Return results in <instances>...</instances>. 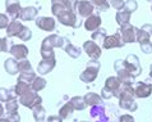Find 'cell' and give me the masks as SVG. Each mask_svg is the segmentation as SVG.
I'll return each instance as SVG.
<instances>
[{"mask_svg":"<svg viewBox=\"0 0 152 122\" xmlns=\"http://www.w3.org/2000/svg\"><path fill=\"white\" fill-rule=\"evenodd\" d=\"M64 46V37L59 35H49L46 36L41 43L40 54L42 59H50V58H55V50L56 48H63Z\"/></svg>","mask_w":152,"mask_h":122,"instance_id":"6da1fadb","label":"cell"},{"mask_svg":"<svg viewBox=\"0 0 152 122\" xmlns=\"http://www.w3.org/2000/svg\"><path fill=\"white\" fill-rule=\"evenodd\" d=\"M120 87H121V82L116 76L107 77L102 90H101V96H102V99H106V100L111 98H118Z\"/></svg>","mask_w":152,"mask_h":122,"instance_id":"7a4b0ae2","label":"cell"},{"mask_svg":"<svg viewBox=\"0 0 152 122\" xmlns=\"http://www.w3.org/2000/svg\"><path fill=\"white\" fill-rule=\"evenodd\" d=\"M101 68V64L99 61H90L87 63L86 68H84L83 72L79 75V78L81 81H83L84 84H91L94 82L95 80L99 76V71Z\"/></svg>","mask_w":152,"mask_h":122,"instance_id":"3957f363","label":"cell"},{"mask_svg":"<svg viewBox=\"0 0 152 122\" xmlns=\"http://www.w3.org/2000/svg\"><path fill=\"white\" fill-rule=\"evenodd\" d=\"M56 19L63 26L72 27V28H78V27H81V24H82L81 17H78V14L75 13V12L66 10V9L64 12H61V13L56 17Z\"/></svg>","mask_w":152,"mask_h":122,"instance_id":"277c9868","label":"cell"},{"mask_svg":"<svg viewBox=\"0 0 152 122\" xmlns=\"http://www.w3.org/2000/svg\"><path fill=\"white\" fill-rule=\"evenodd\" d=\"M114 70H115V72L118 75L116 77L120 80L121 84H129V85H133V84L136 82V77L126 70L124 59L115 61V63H114Z\"/></svg>","mask_w":152,"mask_h":122,"instance_id":"5b68a950","label":"cell"},{"mask_svg":"<svg viewBox=\"0 0 152 122\" xmlns=\"http://www.w3.org/2000/svg\"><path fill=\"white\" fill-rule=\"evenodd\" d=\"M19 104H22V106L26 108L32 109L33 107L42 104V98L40 96L39 92L31 90V91H28L26 94L19 96Z\"/></svg>","mask_w":152,"mask_h":122,"instance_id":"8992f818","label":"cell"},{"mask_svg":"<svg viewBox=\"0 0 152 122\" xmlns=\"http://www.w3.org/2000/svg\"><path fill=\"white\" fill-rule=\"evenodd\" d=\"M151 35L146 32L142 28H137V43L139 44V48L145 54L152 53V43H151Z\"/></svg>","mask_w":152,"mask_h":122,"instance_id":"52a82bcc","label":"cell"},{"mask_svg":"<svg viewBox=\"0 0 152 122\" xmlns=\"http://www.w3.org/2000/svg\"><path fill=\"white\" fill-rule=\"evenodd\" d=\"M82 50H84V53H86L92 61H99L101 58V54H102L101 46L97 43H95L94 40L84 41L83 46H82Z\"/></svg>","mask_w":152,"mask_h":122,"instance_id":"ba28073f","label":"cell"},{"mask_svg":"<svg viewBox=\"0 0 152 122\" xmlns=\"http://www.w3.org/2000/svg\"><path fill=\"white\" fill-rule=\"evenodd\" d=\"M119 33L121 36V40L124 41V44H133L137 43V27H134L133 24H125L119 28Z\"/></svg>","mask_w":152,"mask_h":122,"instance_id":"9c48e42d","label":"cell"},{"mask_svg":"<svg viewBox=\"0 0 152 122\" xmlns=\"http://www.w3.org/2000/svg\"><path fill=\"white\" fill-rule=\"evenodd\" d=\"M134 96L138 99H146L152 94V84L147 81H139L133 84Z\"/></svg>","mask_w":152,"mask_h":122,"instance_id":"30bf717a","label":"cell"},{"mask_svg":"<svg viewBox=\"0 0 152 122\" xmlns=\"http://www.w3.org/2000/svg\"><path fill=\"white\" fill-rule=\"evenodd\" d=\"M124 63H125L126 70H128L134 77H138L139 75L142 73V66H141V63H139V59L136 54H129V55H126V58L124 59Z\"/></svg>","mask_w":152,"mask_h":122,"instance_id":"8fae6325","label":"cell"},{"mask_svg":"<svg viewBox=\"0 0 152 122\" xmlns=\"http://www.w3.org/2000/svg\"><path fill=\"white\" fill-rule=\"evenodd\" d=\"M95 10V5L92 4L90 0H78L77 8H75V13L78 14V17L81 18H88L90 16L94 14Z\"/></svg>","mask_w":152,"mask_h":122,"instance_id":"7c38bea8","label":"cell"},{"mask_svg":"<svg viewBox=\"0 0 152 122\" xmlns=\"http://www.w3.org/2000/svg\"><path fill=\"white\" fill-rule=\"evenodd\" d=\"M35 23L40 30L46 32H53L56 26V21L53 17H37L35 19Z\"/></svg>","mask_w":152,"mask_h":122,"instance_id":"4fadbf2b","label":"cell"},{"mask_svg":"<svg viewBox=\"0 0 152 122\" xmlns=\"http://www.w3.org/2000/svg\"><path fill=\"white\" fill-rule=\"evenodd\" d=\"M5 10L8 17H10L12 21L18 19L20 10H22L19 0H5Z\"/></svg>","mask_w":152,"mask_h":122,"instance_id":"5bb4252c","label":"cell"},{"mask_svg":"<svg viewBox=\"0 0 152 122\" xmlns=\"http://www.w3.org/2000/svg\"><path fill=\"white\" fill-rule=\"evenodd\" d=\"M125 44H124V41L121 40V36H120V33L119 32H116V33H114V35L111 36H107L106 39H105L104 41V44H102V48L104 49H114V48H123Z\"/></svg>","mask_w":152,"mask_h":122,"instance_id":"9a60e30c","label":"cell"},{"mask_svg":"<svg viewBox=\"0 0 152 122\" xmlns=\"http://www.w3.org/2000/svg\"><path fill=\"white\" fill-rule=\"evenodd\" d=\"M9 53L13 55V58H15L17 61H23V59H27L29 50L24 44H14L13 46H12Z\"/></svg>","mask_w":152,"mask_h":122,"instance_id":"2e32d148","label":"cell"},{"mask_svg":"<svg viewBox=\"0 0 152 122\" xmlns=\"http://www.w3.org/2000/svg\"><path fill=\"white\" fill-rule=\"evenodd\" d=\"M56 66V59L55 58H50V59H42L39 66H37V72H39L41 76H45V75L50 73L51 71L55 68Z\"/></svg>","mask_w":152,"mask_h":122,"instance_id":"e0dca14e","label":"cell"},{"mask_svg":"<svg viewBox=\"0 0 152 122\" xmlns=\"http://www.w3.org/2000/svg\"><path fill=\"white\" fill-rule=\"evenodd\" d=\"M102 23V19L99 14H92L84 21V28L90 32H95L96 30H99Z\"/></svg>","mask_w":152,"mask_h":122,"instance_id":"ac0fdd59","label":"cell"},{"mask_svg":"<svg viewBox=\"0 0 152 122\" xmlns=\"http://www.w3.org/2000/svg\"><path fill=\"white\" fill-rule=\"evenodd\" d=\"M37 14H39V9L36 7H26V8H22L20 10V14H19V19L20 21H24V22H28V21H35L37 18Z\"/></svg>","mask_w":152,"mask_h":122,"instance_id":"d6986e66","label":"cell"},{"mask_svg":"<svg viewBox=\"0 0 152 122\" xmlns=\"http://www.w3.org/2000/svg\"><path fill=\"white\" fill-rule=\"evenodd\" d=\"M24 24L20 22V21L18 19H14V21H10L9 26H8L7 28V37H9V39H12V37H18V35L20 33V31L23 30Z\"/></svg>","mask_w":152,"mask_h":122,"instance_id":"ffe728a7","label":"cell"},{"mask_svg":"<svg viewBox=\"0 0 152 122\" xmlns=\"http://www.w3.org/2000/svg\"><path fill=\"white\" fill-rule=\"evenodd\" d=\"M63 49H64V52L68 54L70 58H74V59L79 58V57H81V54H82L81 48L73 45L68 39H66V37H64V46H63Z\"/></svg>","mask_w":152,"mask_h":122,"instance_id":"44dd1931","label":"cell"},{"mask_svg":"<svg viewBox=\"0 0 152 122\" xmlns=\"http://www.w3.org/2000/svg\"><path fill=\"white\" fill-rule=\"evenodd\" d=\"M118 102H119V107L121 109H125L129 112H136L138 108L136 98H118Z\"/></svg>","mask_w":152,"mask_h":122,"instance_id":"7402d4cb","label":"cell"},{"mask_svg":"<svg viewBox=\"0 0 152 122\" xmlns=\"http://www.w3.org/2000/svg\"><path fill=\"white\" fill-rule=\"evenodd\" d=\"M84 102H86L87 107H94V106H99V104H102V96L97 92H87L86 95L83 96Z\"/></svg>","mask_w":152,"mask_h":122,"instance_id":"603a6c76","label":"cell"},{"mask_svg":"<svg viewBox=\"0 0 152 122\" xmlns=\"http://www.w3.org/2000/svg\"><path fill=\"white\" fill-rule=\"evenodd\" d=\"M130 17H132V13L125 9H121V10H118L116 12V16H115V19H116V23L119 26H125V24H129L130 23Z\"/></svg>","mask_w":152,"mask_h":122,"instance_id":"cb8c5ba5","label":"cell"},{"mask_svg":"<svg viewBox=\"0 0 152 122\" xmlns=\"http://www.w3.org/2000/svg\"><path fill=\"white\" fill-rule=\"evenodd\" d=\"M4 68H5V71L9 75L14 76V75L19 72L18 61H17L15 58H8V59H5V62H4Z\"/></svg>","mask_w":152,"mask_h":122,"instance_id":"d4e9b609","label":"cell"},{"mask_svg":"<svg viewBox=\"0 0 152 122\" xmlns=\"http://www.w3.org/2000/svg\"><path fill=\"white\" fill-rule=\"evenodd\" d=\"M13 90H14V94L17 96H20V95L26 94V92H28V91H31L32 86H31V84H28V82L17 81V84L13 86Z\"/></svg>","mask_w":152,"mask_h":122,"instance_id":"484cf974","label":"cell"},{"mask_svg":"<svg viewBox=\"0 0 152 122\" xmlns=\"http://www.w3.org/2000/svg\"><path fill=\"white\" fill-rule=\"evenodd\" d=\"M18 100L17 96H12L5 103V111L8 115H18Z\"/></svg>","mask_w":152,"mask_h":122,"instance_id":"4316f807","label":"cell"},{"mask_svg":"<svg viewBox=\"0 0 152 122\" xmlns=\"http://www.w3.org/2000/svg\"><path fill=\"white\" fill-rule=\"evenodd\" d=\"M65 1L66 0H51V13L58 17L61 12H64L65 8Z\"/></svg>","mask_w":152,"mask_h":122,"instance_id":"83f0119b","label":"cell"},{"mask_svg":"<svg viewBox=\"0 0 152 122\" xmlns=\"http://www.w3.org/2000/svg\"><path fill=\"white\" fill-rule=\"evenodd\" d=\"M32 115H33V118L36 120V122H45L46 120V111L42 107V104L32 108Z\"/></svg>","mask_w":152,"mask_h":122,"instance_id":"f1b7e54d","label":"cell"},{"mask_svg":"<svg viewBox=\"0 0 152 122\" xmlns=\"http://www.w3.org/2000/svg\"><path fill=\"white\" fill-rule=\"evenodd\" d=\"M74 113V108H73V106L69 103V102H66L64 106H61L60 107V109H59V113L58 115L61 117L63 120H68L69 117L72 116Z\"/></svg>","mask_w":152,"mask_h":122,"instance_id":"f546056e","label":"cell"},{"mask_svg":"<svg viewBox=\"0 0 152 122\" xmlns=\"http://www.w3.org/2000/svg\"><path fill=\"white\" fill-rule=\"evenodd\" d=\"M90 116H91V118L99 120V118H101L102 116H106V109H105V107L102 106V104H99V106H94V107H91Z\"/></svg>","mask_w":152,"mask_h":122,"instance_id":"4dcf8cb0","label":"cell"},{"mask_svg":"<svg viewBox=\"0 0 152 122\" xmlns=\"http://www.w3.org/2000/svg\"><path fill=\"white\" fill-rule=\"evenodd\" d=\"M69 103L73 106L74 111H83V109H86V107H87L83 96H73V98H70Z\"/></svg>","mask_w":152,"mask_h":122,"instance_id":"1f68e13d","label":"cell"},{"mask_svg":"<svg viewBox=\"0 0 152 122\" xmlns=\"http://www.w3.org/2000/svg\"><path fill=\"white\" fill-rule=\"evenodd\" d=\"M107 37V33H106V30L102 27H100L99 30H96L95 32H92V40L95 41L97 44H104L105 39Z\"/></svg>","mask_w":152,"mask_h":122,"instance_id":"d6a6232c","label":"cell"},{"mask_svg":"<svg viewBox=\"0 0 152 122\" xmlns=\"http://www.w3.org/2000/svg\"><path fill=\"white\" fill-rule=\"evenodd\" d=\"M46 80L44 77H41V76H36V78L32 81L31 84V86H32V90L33 91H36V92H39L41 90H44L45 87H46Z\"/></svg>","mask_w":152,"mask_h":122,"instance_id":"836d02e7","label":"cell"},{"mask_svg":"<svg viewBox=\"0 0 152 122\" xmlns=\"http://www.w3.org/2000/svg\"><path fill=\"white\" fill-rule=\"evenodd\" d=\"M13 45V41L9 40V37H0V53H9Z\"/></svg>","mask_w":152,"mask_h":122,"instance_id":"e575fe53","label":"cell"},{"mask_svg":"<svg viewBox=\"0 0 152 122\" xmlns=\"http://www.w3.org/2000/svg\"><path fill=\"white\" fill-rule=\"evenodd\" d=\"M12 96H17L14 94L13 87H12L10 90L5 89V87H0V103H7L8 100H9V98H12Z\"/></svg>","mask_w":152,"mask_h":122,"instance_id":"d590c367","label":"cell"},{"mask_svg":"<svg viewBox=\"0 0 152 122\" xmlns=\"http://www.w3.org/2000/svg\"><path fill=\"white\" fill-rule=\"evenodd\" d=\"M90 1L94 4L95 8H97L100 12H106L109 8H110L109 0H90Z\"/></svg>","mask_w":152,"mask_h":122,"instance_id":"8d00e7d4","label":"cell"},{"mask_svg":"<svg viewBox=\"0 0 152 122\" xmlns=\"http://www.w3.org/2000/svg\"><path fill=\"white\" fill-rule=\"evenodd\" d=\"M18 68H19V73H29V72H33L32 64L27 59L19 61L18 62Z\"/></svg>","mask_w":152,"mask_h":122,"instance_id":"74e56055","label":"cell"},{"mask_svg":"<svg viewBox=\"0 0 152 122\" xmlns=\"http://www.w3.org/2000/svg\"><path fill=\"white\" fill-rule=\"evenodd\" d=\"M35 78H36V73H35V71H33V72H29V73H19L17 81H23V82L32 84V81Z\"/></svg>","mask_w":152,"mask_h":122,"instance_id":"f35d334b","label":"cell"},{"mask_svg":"<svg viewBox=\"0 0 152 122\" xmlns=\"http://www.w3.org/2000/svg\"><path fill=\"white\" fill-rule=\"evenodd\" d=\"M31 37H32V31H31V28L27 27V26H24L23 30L20 31V33L18 35V39H20L22 41H28V40H31Z\"/></svg>","mask_w":152,"mask_h":122,"instance_id":"ab89813d","label":"cell"},{"mask_svg":"<svg viewBox=\"0 0 152 122\" xmlns=\"http://www.w3.org/2000/svg\"><path fill=\"white\" fill-rule=\"evenodd\" d=\"M124 9L130 12V13H134V12L138 9V4L136 0H126L124 4Z\"/></svg>","mask_w":152,"mask_h":122,"instance_id":"60d3db41","label":"cell"},{"mask_svg":"<svg viewBox=\"0 0 152 122\" xmlns=\"http://www.w3.org/2000/svg\"><path fill=\"white\" fill-rule=\"evenodd\" d=\"M9 23H10L9 17L7 14L0 13V30H7L8 26H9Z\"/></svg>","mask_w":152,"mask_h":122,"instance_id":"b9f144b4","label":"cell"},{"mask_svg":"<svg viewBox=\"0 0 152 122\" xmlns=\"http://www.w3.org/2000/svg\"><path fill=\"white\" fill-rule=\"evenodd\" d=\"M109 3H110V5L116 10L124 9V4H125L124 0H109Z\"/></svg>","mask_w":152,"mask_h":122,"instance_id":"7bdbcfd3","label":"cell"},{"mask_svg":"<svg viewBox=\"0 0 152 122\" xmlns=\"http://www.w3.org/2000/svg\"><path fill=\"white\" fill-rule=\"evenodd\" d=\"M0 122H20L19 115H8L7 117H1Z\"/></svg>","mask_w":152,"mask_h":122,"instance_id":"ee69618b","label":"cell"},{"mask_svg":"<svg viewBox=\"0 0 152 122\" xmlns=\"http://www.w3.org/2000/svg\"><path fill=\"white\" fill-rule=\"evenodd\" d=\"M77 4H78V0H66V1H65V8H66V10L75 12Z\"/></svg>","mask_w":152,"mask_h":122,"instance_id":"f6af8a7d","label":"cell"},{"mask_svg":"<svg viewBox=\"0 0 152 122\" xmlns=\"http://www.w3.org/2000/svg\"><path fill=\"white\" fill-rule=\"evenodd\" d=\"M118 122H134V117L132 115L125 113V115H121L119 117V121H118Z\"/></svg>","mask_w":152,"mask_h":122,"instance_id":"bcb514c9","label":"cell"},{"mask_svg":"<svg viewBox=\"0 0 152 122\" xmlns=\"http://www.w3.org/2000/svg\"><path fill=\"white\" fill-rule=\"evenodd\" d=\"M46 121H48V122H63L64 120H63L61 117L58 115V116H49L48 118H46Z\"/></svg>","mask_w":152,"mask_h":122,"instance_id":"7dc6e473","label":"cell"},{"mask_svg":"<svg viewBox=\"0 0 152 122\" xmlns=\"http://www.w3.org/2000/svg\"><path fill=\"white\" fill-rule=\"evenodd\" d=\"M142 30H145L146 32H148L150 35L152 36V24H150V23H146V24H143V26L141 27Z\"/></svg>","mask_w":152,"mask_h":122,"instance_id":"c3c4849f","label":"cell"},{"mask_svg":"<svg viewBox=\"0 0 152 122\" xmlns=\"http://www.w3.org/2000/svg\"><path fill=\"white\" fill-rule=\"evenodd\" d=\"M95 122H111V121H110V118H109L107 116H102V117H101V118L96 120Z\"/></svg>","mask_w":152,"mask_h":122,"instance_id":"681fc988","label":"cell"},{"mask_svg":"<svg viewBox=\"0 0 152 122\" xmlns=\"http://www.w3.org/2000/svg\"><path fill=\"white\" fill-rule=\"evenodd\" d=\"M4 111H5V107H3V104L0 103V118L4 116Z\"/></svg>","mask_w":152,"mask_h":122,"instance_id":"f907efd6","label":"cell"},{"mask_svg":"<svg viewBox=\"0 0 152 122\" xmlns=\"http://www.w3.org/2000/svg\"><path fill=\"white\" fill-rule=\"evenodd\" d=\"M150 77L152 78V64L150 66Z\"/></svg>","mask_w":152,"mask_h":122,"instance_id":"816d5d0a","label":"cell"},{"mask_svg":"<svg viewBox=\"0 0 152 122\" xmlns=\"http://www.w3.org/2000/svg\"><path fill=\"white\" fill-rule=\"evenodd\" d=\"M147 1H148V3H151V4H152V0H147Z\"/></svg>","mask_w":152,"mask_h":122,"instance_id":"f5cc1de1","label":"cell"},{"mask_svg":"<svg viewBox=\"0 0 152 122\" xmlns=\"http://www.w3.org/2000/svg\"><path fill=\"white\" fill-rule=\"evenodd\" d=\"M81 122H87V121H81Z\"/></svg>","mask_w":152,"mask_h":122,"instance_id":"db71d44e","label":"cell"},{"mask_svg":"<svg viewBox=\"0 0 152 122\" xmlns=\"http://www.w3.org/2000/svg\"><path fill=\"white\" fill-rule=\"evenodd\" d=\"M151 12H152V7H151Z\"/></svg>","mask_w":152,"mask_h":122,"instance_id":"11a10c76","label":"cell"}]
</instances>
